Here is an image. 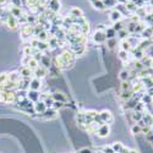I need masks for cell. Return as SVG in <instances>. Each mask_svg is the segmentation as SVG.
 <instances>
[{
  "mask_svg": "<svg viewBox=\"0 0 153 153\" xmlns=\"http://www.w3.org/2000/svg\"><path fill=\"white\" fill-rule=\"evenodd\" d=\"M75 64V54L71 50H65L61 54L55 56L54 60V65L59 69V70H66L70 69Z\"/></svg>",
  "mask_w": 153,
  "mask_h": 153,
  "instance_id": "cell-1",
  "label": "cell"
},
{
  "mask_svg": "<svg viewBox=\"0 0 153 153\" xmlns=\"http://www.w3.org/2000/svg\"><path fill=\"white\" fill-rule=\"evenodd\" d=\"M0 103H3V104H16V91L0 92Z\"/></svg>",
  "mask_w": 153,
  "mask_h": 153,
  "instance_id": "cell-2",
  "label": "cell"
},
{
  "mask_svg": "<svg viewBox=\"0 0 153 153\" xmlns=\"http://www.w3.org/2000/svg\"><path fill=\"white\" fill-rule=\"evenodd\" d=\"M20 33H21V38L23 41H30L32 37H34V26L28 25V23L23 25L20 28Z\"/></svg>",
  "mask_w": 153,
  "mask_h": 153,
  "instance_id": "cell-3",
  "label": "cell"
},
{
  "mask_svg": "<svg viewBox=\"0 0 153 153\" xmlns=\"http://www.w3.org/2000/svg\"><path fill=\"white\" fill-rule=\"evenodd\" d=\"M99 118L100 120L103 121V124H109V123H113V114L110 110H102L99 113Z\"/></svg>",
  "mask_w": 153,
  "mask_h": 153,
  "instance_id": "cell-4",
  "label": "cell"
},
{
  "mask_svg": "<svg viewBox=\"0 0 153 153\" xmlns=\"http://www.w3.org/2000/svg\"><path fill=\"white\" fill-rule=\"evenodd\" d=\"M45 7L56 14V12L60 10V0H48Z\"/></svg>",
  "mask_w": 153,
  "mask_h": 153,
  "instance_id": "cell-5",
  "label": "cell"
},
{
  "mask_svg": "<svg viewBox=\"0 0 153 153\" xmlns=\"http://www.w3.org/2000/svg\"><path fill=\"white\" fill-rule=\"evenodd\" d=\"M47 75H48V69L43 68L42 65H39V66H38L33 71V76H34V77H37V79H39V80H42L43 77H45Z\"/></svg>",
  "mask_w": 153,
  "mask_h": 153,
  "instance_id": "cell-6",
  "label": "cell"
},
{
  "mask_svg": "<svg viewBox=\"0 0 153 153\" xmlns=\"http://www.w3.org/2000/svg\"><path fill=\"white\" fill-rule=\"evenodd\" d=\"M109 134H110V127H109L108 124L100 125V126H99V129H98V131H97V135H98L99 137H102V138L107 137Z\"/></svg>",
  "mask_w": 153,
  "mask_h": 153,
  "instance_id": "cell-7",
  "label": "cell"
},
{
  "mask_svg": "<svg viewBox=\"0 0 153 153\" xmlns=\"http://www.w3.org/2000/svg\"><path fill=\"white\" fill-rule=\"evenodd\" d=\"M93 41L98 44H103L105 41H107V37H105V33L102 32V31H96L94 34H93Z\"/></svg>",
  "mask_w": 153,
  "mask_h": 153,
  "instance_id": "cell-8",
  "label": "cell"
},
{
  "mask_svg": "<svg viewBox=\"0 0 153 153\" xmlns=\"http://www.w3.org/2000/svg\"><path fill=\"white\" fill-rule=\"evenodd\" d=\"M17 71H19V74L21 75L22 79H30V80H31L32 76H33V71H31L27 66H21Z\"/></svg>",
  "mask_w": 153,
  "mask_h": 153,
  "instance_id": "cell-9",
  "label": "cell"
},
{
  "mask_svg": "<svg viewBox=\"0 0 153 153\" xmlns=\"http://www.w3.org/2000/svg\"><path fill=\"white\" fill-rule=\"evenodd\" d=\"M6 26L10 28V30H16L19 27V20L16 17H14L12 15H9L7 20H6Z\"/></svg>",
  "mask_w": 153,
  "mask_h": 153,
  "instance_id": "cell-10",
  "label": "cell"
},
{
  "mask_svg": "<svg viewBox=\"0 0 153 153\" xmlns=\"http://www.w3.org/2000/svg\"><path fill=\"white\" fill-rule=\"evenodd\" d=\"M42 87V81L37 77H32L30 81V90L32 91H39Z\"/></svg>",
  "mask_w": 153,
  "mask_h": 153,
  "instance_id": "cell-11",
  "label": "cell"
},
{
  "mask_svg": "<svg viewBox=\"0 0 153 153\" xmlns=\"http://www.w3.org/2000/svg\"><path fill=\"white\" fill-rule=\"evenodd\" d=\"M33 109H34V111H36V114H43L48 108L45 107V104H44V102H42V100H38V102H36V103L33 104Z\"/></svg>",
  "mask_w": 153,
  "mask_h": 153,
  "instance_id": "cell-12",
  "label": "cell"
},
{
  "mask_svg": "<svg viewBox=\"0 0 153 153\" xmlns=\"http://www.w3.org/2000/svg\"><path fill=\"white\" fill-rule=\"evenodd\" d=\"M39 91H32V90H28L27 91V99H30L32 103H36V102L39 100Z\"/></svg>",
  "mask_w": 153,
  "mask_h": 153,
  "instance_id": "cell-13",
  "label": "cell"
},
{
  "mask_svg": "<svg viewBox=\"0 0 153 153\" xmlns=\"http://www.w3.org/2000/svg\"><path fill=\"white\" fill-rule=\"evenodd\" d=\"M7 10H9V12H10V15H12V16L16 17V19H20V17L23 15V11H22V9H21V7L10 6Z\"/></svg>",
  "mask_w": 153,
  "mask_h": 153,
  "instance_id": "cell-14",
  "label": "cell"
},
{
  "mask_svg": "<svg viewBox=\"0 0 153 153\" xmlns=\"http://www.w3.org/2000/svg\"><path fill=\"white\" fill-rule=\"evenodd\" d=\"M99 124L98 123H96V121H92L91 124H88L87 126H86V131L88 132V134H97V131H98V129H99Z\"/></svg>",
  "mask_w": 153,
  "mask_h": 153,
  "instance_id": "cell-15",
  "label": "cell"
},
{
  "mask_svg": "<svg viewBox=\"0 0 153 153\" xmlns=\"http://www.w3.org/2000/svg\"><path fill=\"white\" fill-rule=\"evenodd\" d=\"M52 97H53L54 102H61V103H66L68 102V97L64 93H61V92H54L52 94Z\"/></svg>",
  "mask_w": 153,
  "mask_h": 153,
  "instance_id": "cell-16",
  "label": "cell"
},
{
  "mask_svg": "<svg viewBox=\"0 0 153 153\" xmlns=\"http://www.w3.org/2000/svg\"><path fill=\"white\" fill-rule=\"evenodd\" d=\"M152 36H153V27H152V26H147V27L141 32L142 39H151Z\"/></svg>",
  "mask_w": 153,
  "mask_h": 153,
  "instance_id": "cell-17",
  "label": "cell"
},
{
  "mask_svg": "<svg viewBox=\"0 0 153 153\" xmlns=\"http://www.w3.org/2000/svg\"><path fill=\"white\" fill-rule=\"evenodd\" d=\"M142 121L145 123V125L152 127V125H153V115H152V114H149L148 111L145 110V111H143V117H142Z\"/></svg>",
  "mask_w": 153,
  "mask_h": 153,
  "instance_id": "cell-18",
  "label": "cell"
},
{
  "mask_svg": "<svg viewBox=\"0 0 153 153\" xmlns=\"http://www.w3.org/2000/svg\"><path fill=\"white\" fill-rule=\"evenodd\" d=\"M21 80H22V77H21V75L19 74V71H14V72H10L9 74V81L19 85Z\"/></svg>",
  "mask_w": 153,
  "mask_h": 153,
  "instance_id": "cell-19",
  "label": "cell"
},
{
  "mask_svg": "<svg viewBox=\"0 0 153 153\" xmlns=\"http://www.w3.org/2000/svg\"><path fill=\"white\" fill-rule=\"evenodd\" d=\"M110 21L114 23V22H118V21H121L123 20V15L120 14V12L118 11V10H115L114 9L111 12H110Z\"/></svg>",
  "mask_w": 153,
  "mask_h": 153,
  "instance_id": "cell-20",
  "label": "cell"
},
{
  "mask_svg": "<svg viewBox=\"0 0 153 153\" xmlns=\"http://www.w3.org/2000/svg\"><path fill=\"white\" fill-rule=\"evenodd\" d=\"M70 16H72L74 19H80L83 17V11L79 7H71L70 10Z\"/></svg>",
  "mask_w": 153,
  "mask_h": 153,
  "instance_id": "cell-21",
  "label": "cell"
},
{
  "mask_svg": "<svg viewBox=\"0 0 153 153\" xmlns=\"http://www.w3.org/2000/svg\"><path fill=\"white\" fill-rule=\"evenodd\" d=\"M119 49H120V50H124V52L130 53L131 50H132V47H131V44H130L129 42H127V39H124V41L120 42V44H119Z\"/></svg>",
  "mask_w": 153,
  "mask_h": 153,
  "instance_id": "cell-22",
  "label": "cell"
},
{
  "mask_svg": "<svg viewBox=\"0 0 153 153\" xmlns=\"http://www.w3.org/2000/svg\"><path fill=\"white\" fill-rule=\"evenodd\" d=\"M142 62V65L145 66V69H148V68H152V64H153V58L149 56V55H145L141 60H140Z\"/></svg>",
  "mask_w": 153,
  "mask_h": 153,
  "instance_id": "cell-23",
  "label": "cell"
},
{
  "mask_svg": "<svg viewBox=\"0 0 153 153\" xmlns=\"http://www.w3.org/2000/svg\"><path fill=\"white\" fill-rule=\"evenodd\" d=\"M41 65L43 66V68H45V69H48L49 70V68L52 66V60H50V58H49V55H44L43 54V56H42V59H41Z\"/></svg>",
  "mask_w": 153,
  "mask_h": 153,
  "instance_id": "cell-24",
  "label": "cell"
},
{
  "mask_svg": "<svg viewBox=\"0 0 153 153\" xmlns=\"http://www.w3.org/2000/svg\"><path fill=\"white\" fill-rule=\"evenodd\" d=\"M115 10H118L123 16H126V17H129V16H130V12L127 11V9L125 7V4H119V3H118Z\"/></svg>",
  "mask_w": 153,
  "mask_h": 153,
  "instance_id": "cell-25",
  "label": "cell"
},
{
  "mask_svg": "<svg viewBox=\"0 0 153 153\" xmlns=\"http://www.w3.org/2000/svg\"><path fill=\"white\" fill-rule=\"evenodd\" d=\"M48 45H49V49H55V48H58V47H59V39H56L54 36L49 37Z\"/></svg>",
  "mask_w": 153,
  "mask_h": 153,
  "instance_id": "cell-26",
  "label": "cell"
},
{
  "mask_svg": "<svg viewBox=\"0 0 153 153\" xmlns=\"http://www.w3.org/2000/svg\"><path fill=\"white\" fill-rule=\"evenodd\" d=\"M125 7L127 9V11H129L130 14H134V12L136 11V9H137L138 6H136V4L132 1V0H129V1H126V3H125Z\"/></svg>",
  "mask_w": 153,
  "mask_h": 153,
  "instance_id": "cell-27",
  "label": "cell"
},
{
  "mask_svg": "<svg viewBox=\"0 0 153 153\" xmlns=\"http://www.w3.org/2000/svg\"><path fill=\"white\" fill-rule=\"evenodd\" d=\"M134 14H136L140 19H145L147 16V11H146V7L145 6H140L136 9V11L134 12Z\"/></svg>",
  "mask_w": 153,
  "mask_h": 153,
  "instance_id": "cell-28",
  "label": "cell"
},
{
  "mask_svg": "<svg viewBox=\"0 0 153 153\" xmlns=\"http://www.w3.org/2000/svg\"><path fill=\"white\" fill-rule=\"evenodd\" d=\"M91 3H92V6L96 9V10H104L105 9V6H104V4H103V1L102 0H91Z\"/></svg>",
  "mask_w": 153,
  "mask_h": 153,
  "instance_id": "cell-29",
  "label": "cell"
},
{
  "mask_svg": "<svg viewBox=\"0 0 153 153\" xmlns=\"http://www.w3.org/2000/svg\"><path fill=\"white\" fill-rule=\"evenodd\" d=\"M49 37H50V36H49L48 31H45V30H44V31H42V32H41L39 34H38V36H37L36 38H37L38 41H41V42H48Z\"/></svg>",
  "mask_w": 153,
  "mask_h": 153,
  "instance_id": "cell-30",
  "label": "cell"
},
{
  "mask_svg": "<svg viewBox=\"0 0 153 153\" xmlns=\"http://www.w3.org/2000/svg\"><path fill=\"white\" fill-rule=\"evenodd\" d=\"M115 32H120L121 30L125 28V25L123 23V21H118V22H114L113 23V27H111Z\"/></svg>",
  "mask_w": 153,
  "mask_h": 153,
  "instance_id": "cell-31",
  "label": "cell"
},
{
  "mask_svg": "<svg viewBox=\"0 0 153 153\" xmlns=\"http://www.w3.org/2000/svg\"><path fill=\"white\" fill-rule=\"evenodd\" d=\"M38 66H39V62H38L37 60H34L33 58H32V59L28 61V64H27V68H28L31 71H34Z\"/></svg>",
  "mask_w": 153,
  "mask_h": 153,
  "instance_id": "cell-32",
  "label": "cell"
},
{
  "mask_svg": "<svg viewBox=\"0 0 153 153\" xmlns=\"http://www.w3.org/2000/svg\"><path fill=\"white\" fill-rule=\"evenodd\" d=\"M129 76H130V72L127 71L126 69H124V70H121L120 74H119V79L121 80V82H123V81H129Z\"/></svg>",
  "mask_w": 153,
  "mask_h": 153,
  "instance_id": "cell-33",
  "label": "cell"
},
{
  "mask_svg": "<svg viewBox=\"0 0 153 153\" xmlns=\"http://www.w3.org/2000/svg\"><path fill=\"white\" fill-rule=\"evenodd\" d=\"M104 33H105L107 39H113V38H115V36H117V32L114 31L111 27H110V28H107Z\"/></svg>",
  "mask_w": 153,
  "mask_h": 153,
  "instance_id": "cell-34",
  "label": "cell"
},
{
  "mask_svg": "<svg viewBox=\"0 0 153 153\" xmlns=\"http://www.w3.org/2000/svg\"><path fill=\"white\" fill-rule=\"evenodd\" d=\"M142 117H143V113H141V111H132V114H131V118H132V120L134 121H140V120H142Z\"/></svg>",
  "mask_w": 153,
  "mask_h": 153,
  "instance_id": "cell-35",
  "label": "cell"
},
{
  "mask_svg": "<svg viewBox=\"0 0 153 153\" xmlns=\"http://www.w3.org/2000/svg\"><path fill=\"white\" fill-rule=\"evenodd\" d=\"M111 148H113V151L115 152V153H120L121 149L124 148V145L121 142H114L113 146H111Z\"/></svg>",
  "mask_w": 153,
  "mask_h": 153,
  "instance_id": "cell-36",
  "label": "cell"
},
{
  "mask_svg": "<svg viewBox=\"0 0 153 153\" xmlns=\"http://www.w3.org/2000/svg\"><path fill=\"white\" fill-rule=\"evenodd\" d=\"M130 36V33L126 31V28H124V30H121L120 32H118V37H119V39L120 41H124V39H127V37Z\"/></svg>",
  "mask_w": 153,
  "mask_h": 153,
  "instance_id": "cell-37",
  "label": "cell"
},
{
  "mask_svg": "<svg viewBox=\"0 0 153 153\" xmlns=\"http://www.w3.org/2000/svg\"><path fill=\"white\" fill-rule=\"evenodd\" d=\"M131 134H132V135H140V134H142L141 126H138L137 124H134V125L131 126Z\"/></svg>",
  "mask_w": 153,
  "mask_h": 153,
  "instance_id": "cell-38",
  "label": "cell"
},
{
  "mask_svg": "<svg viewBox=\"0 0 153 153\" xmlns=\"http://www.w3.org/2000/svg\"><path fill=\"white\" fill-rule=\"evenodd\" d=\"M120 90H121V92L131 90V82L130 81H123L121 82V86H120Z\"/></svg>",
  "mask_w": 153,
  "mask_h": 153,
  "instance_id": "cell-39",
  "label": "cell"
},
{
  "mask_svg": "<svg viewBox=\"0 0 153 153\" xmlns=\"http://www.w3.org/2000/svg\"><path fill=\"white\" fill-rule=\"evenodd\" d=\"M9 81V74L7 72H1L0 74V86L5 85Z\"/></svg>",
  "mask_w": 153,
  "mask_h": 153,
  "instance_id": "cell-40",
  "label": "cell"
},
{
  "mask_svg": "<svg viewBox=\"0 0 153 153\" xmlns=\"http://www.w3.org/2000/svg\"><path fill=\"white\" fill-rule=\"evenodd\" d=\"M64 105H65V103H61V102H54L53 105H52V108H53L54 110H59V109H61Z\"/></svg>",
  "mask_w": 153,
  "mask_h": 153,
  "instance_id": "cell-41",
  "label": "cell"
},
{
  "mask_svg": "<svg viewBox=\"0 0 153 153\" xmlns=\"http://www.w3.org/2000/svg\"><path fill=\"white\" fill-rule=\"evenodd\" d=\"M117 44H118V43H117L115 38H113V39H108V43H107V45H108L109 49H114V47H115Z\"/></svg>",
  "mask_w": 153,
  "mask_h": 153,
  "instance_id": "cell-42",
  "label": "cell"
},
{
  "mask_svg": "<svg viewBox=\"0 0 153 153\" xmlns=\"http://www.w3.org/2000/svg\"><path fill=\"white\" fill-rule=\"evenodd\" d=\"M10 4H11V6H15V7H21L22 1H21V0H10Z\"/></svg>",
  "mask_w": 153,
  "mask_h": 153,
  "instance_id": "cell-43",
  "label": "cell"
},
{
  "mask_svg": "<svg viewBox=\"0 0 153 153\" xmlns=\"http://www.w3.org/2000/svg\"><path fill=\"white\" fill-rule=\"evenodd\" d=\"M102 153H115V152L113 151L111 146H105V147H103V152Z\"/></svg>",
  "mask_w": 153,
  "mask_h": 153,
  "instance_id": "cell-44",
  "label": "cell"
},
{
  "mask_svg": "<svg viewBox=\"0 0 153 153\" xmlns=\"http://www.w3.org/2000/svg\"><path fill=\"white\" fill-rule=\"evenodd\" d=\"M108 27H105V25H98V27H97V31H102V32H105Z\"/></svg>",
  "mask_w": 153,
  "mask_h": 153,
  "instance_id": "cell-45",
  "label": "cell"
},
{
  "mask_svg": "<svg viewBox=\"0 0 153 153\" xmlns=\"http://www.w3.org/2000/svg\"><path fill=\"white\" fill-rule=\"evenodd\" d=\"M79 153H93V152H92V149H90V148H81V149L79 151Z\"/></svg>",
  "mask_w": 153,
  "mask_h": 153,
  "instance_id": "cell-46",
  "label": "cell"
},
{
  "mask_svg": "<svg viewBox=\"0 0 153 153\" xmlns=\"http://www.w3.org/2000/svg\"><path fill=\"white\" fill-rule=\"evenodd\" d=\"M9 0H0V6H5Z\"/></svg>",
  "mask_w": 153,
  "mask_h": 153,
  "instance_id": "cell-47",
  "label": "cell"
},
{
  "mask_svg": "<svg viewBox=\"0 0 153 153\" xmlns=\"http://www.w3.org/2000/svg\"><path fill=\"white\" fill-rule=\"evenodd\" d=\"M129 152H130V149L127 148V147H125V146H124V148L121 149V152H120V153H129Z\"/></svg>",
  "mask_w": 153,
  "mask_h": 153,
  "instance_id": "cell-48",
  "label": "cell"
},
{
  "mask_svg": "<svg viewBox=\"0 0 153 153\" xmlns=\"http://www.w3.org/2000/svg\"><path fill=\"white\" fill-rule=\"evenodd\" d=\"M129 153H137V152H136L135 149H130V152H129Z\"/></svg>",
  "mask_w": 153,
  "mask_h": 153,
  "instance_id": "cell-49",
  "label": "cell"
},
{
  "mask_svg": "<svg viewBox=\"0 0 153 153\" xmlns=\"http://www.w3.org/2000/svg\"><path fill=\"white\" fill-rule=\"evenodd\" d=\"M1 11H3V10H1V9H0V16H1Z\"/></svg>",
  "mask_w": 153,
  "mask_h": 153,
  "instance_id": "cell-50",
  "label": "cell"
},
{
  "mask_svg": "<svg viewBox=\"0 0 153 153\" xmlns=\"http://www.w3.org/2000/svg\"><path fill=\"white\" fill-rule=\"evenodd\" d=\"M125 1H129V0H125Z\"/></svg>",
  "mask_w": 153,
  "mask_h": 153,
  "instance_id": "cell-51",
  "label": "cell"
}]
</instances>
